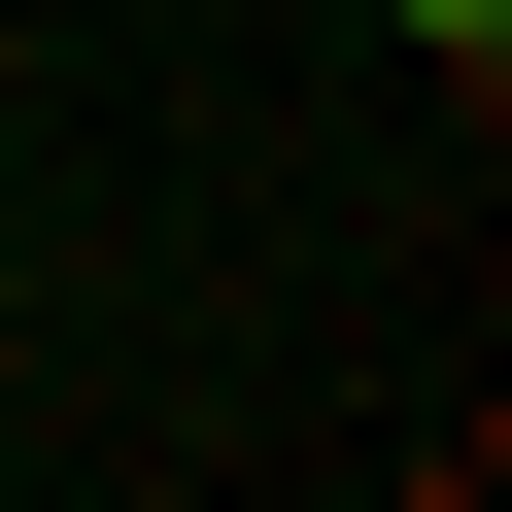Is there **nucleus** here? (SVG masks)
<instances>
[{"label": "nucleus", "mask_w": 512, "mask_h": 512, "mask_svg": "<svg viewBox=\"0 0 512 512\" xmlns=\"http://www.w3.org/2000/svg\"><path fill=\"white\" fill-rule=\"evenodd\" d=\"M376 35H444V69H512V0H376Z\"/></svg>", "instance_id": "obj_1"}]
</instances>
